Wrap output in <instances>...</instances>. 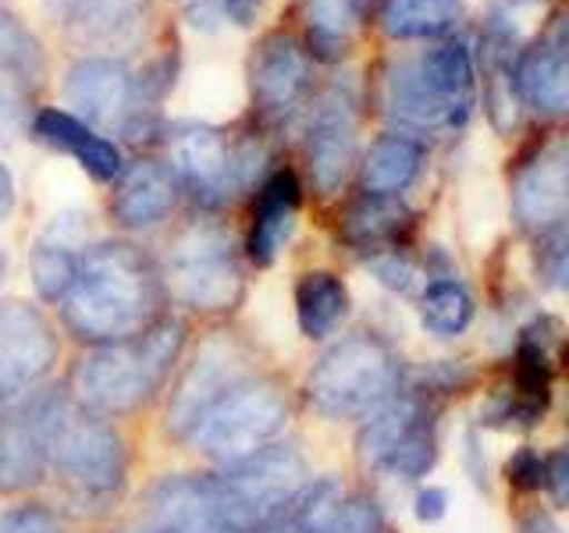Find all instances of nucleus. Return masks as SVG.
I'll return each mask as SVG.
<instances>
[{
    "mask_svg": "<svg viewBox=\"0 0 569 533\" xmlns=\"http://www.w3.org/2000/svg\"><path fill=\"white\" fill-rule=\"evenodd\" d=\"M218 4H224L228 11H239V8H246V4H253V0H218Z\"/></svg>",
    "mask_w": 569,
    "mask_h": 533,
    "instance_id": "obj_43",
    "label": "nucleus"
},
{
    "mask_svg": "<svg viewBox=\"0 0 569 533\" xmlns=\"http://www.w3.org/2000/svg\"><path fill=\"white\" fill-rule=\"evenodd\" d=\"M445 509H449V494H445L441 487H423L417 494V520L435 523L445 515Z\"/></svg>",
    "mask_w": 569,
    "mask_h": 533,
    "instance_id": "obj_38",
    "label": "nucleus"
},
{
    "mask_svg": "<svg viewBox=\"0 0 569 533\" xmlns=\"http://www.w3.org/2000/svg\"><path fill=\"white\" fill-rule=\"evenodd\" d=\"M356 452L370 470H385L402 480L423 476L438 459L431 405L420 395H396L378 413H370L356 438Z\"/></svg>",
    "mask_w": 569,
    "mask_h": 533,
    "instance_id": "obj_9",
    "label": "nucleus"
},
{
    "mask_svg": "<svg viewBox=\"0 0 569 533\" xmlns=\"http://www.w3.org/2000/svg\"><path fill=\"white\" fill-rule=\"evenodd\" d=\"M512 213L527 231L545 235L569 221V178L556 153H541L512 174Z\"/></svg>",
    "mask_w": 569,
    "mask_h": 533,
    "instance_id": "obj_22",
    "label": "nucleus"
},
{
    "mask_svg": "<svg viewBox=\"0 0 569 533\" xmlns=\"http://www.w3.org/2000/svg\"><path fill=\"white\" fill-rule=\"evenodd\" d=\"M221 480L263 530L281 520L284 509L296 502V494L310 484V473L307 459L289 444H263L260 452L224 466Z\"/></svg>",
    "mask_w": 569,
    "mask_h": 533,
    "instance_id": "obj_12",
    "label": "nucleus"
},
{
    "mask_svg": "<svg viewBox=\"0 0 569 533\" xmlns=\"http://www.w3.org/2000/svg\"><path fill=\"white\" fill-rule=\"evenodd\" d=\"M178 195H182V182H178L168 160H132L114 178L111 221L124 231H147L178 207Z\"/></svg>",
    "mask_w": 569,
    "mask_h": 533,
    "instance_id": "obj_19",
    "label": "nucleus"
},
{
    "mask_svg": "<svg viewBox=\"0 0 569 533\" xmlns=\"http://www.w3.org/2000/svg\"><path fill=\"white\" fill-rule=\"evenodd\" d=\"M61 405V391H36L0 416V494H22L43 484L50 466V423Z\"/></svg>",
    "mask_w": 569,
    "mask_h": 533,
    "instance_id": "obj_11",
    "label": "nucleus"
},
{
    "mask_svg": "<svg viewBox=\"0 0 569 533\" xmlns=\"http://www.w3.org/2000/svg\"><path fill=\"white\" fill-rule=\"evenodd\" d=\"M559 164H562V171H566V178H569V135H566L562 150H559Z\"/></svg>",
    "mask_w": 569,
    "mask_h": 533,
    "instance_id": "obj_42",
    "label": "nucleus"
},
{
    "mask_svg": "<svg viewBox=\"0 0 569 533\" xmlns=\"http://www.w3.org/2000/svg\"><path fill=\"white\" fill-rule=\"evenodd\" d=\"M0 533H64V523L50 505L26 502L0 512Z\"/></svg>",
    "mask_w": 569,
    "mask_h": 533,
    "instance_id": "obj_33",
    "label": "nucleus"
},
{
    "mask_svg": "<svg viewBox=\"0 0 569 533\" xmlns=\"http://www.w3.org/2000/svg\"><path fill=\"white\" fill-rule=\"evenodd\" d=\"M538 271H541L545 284L569 295V221L538 235Z\"/></svg>",
    "mask_w": 569,
    "mask_h": 533,
    "instance_id": "obj_32",
    "label": "nucleus"
},
{
    "mask_svg": "<svg viewBox=\"0 0 569 533\" xmlns=\"http://www.w3.org/2000/svg\"><path fill=\"white\" fill-rule=\"evenodd\" d=\"M58 363V334L32 302H0V405L29 395Z\"/></svg>",
    "mask_w": 569,
    "mask_h": 533,
    "instance_id": "obj_14",
    "label": "nucleus"
},
{
    "mask_svg": "<svg viewBox=\"0 0 569 533\" xmlns=\"http://www.w3.org/2000/svg\"><path fill=\"white\" fill-rule=\"evenodd\" d=\"M302 160L317 195H335L346 185L356 164V100L349 89H325L307 118L302 132Z\"/></svg>",
    "mask_w": 569,
    "mask_h": 533,
    "instance_id": "obj_13",
    "label": "nucleus"
},
{
    "mask_svg": "<svg viewBox=\"0 0 569 533\" xmlns=\"http://www.w3.org/2000/svg\"><path fill=\"white\" fill-rule=\"evenodd\" d=\"M26 93H29V86L22 79L4 76V71H0V142L11 139L14 129H18V121H22Z\"/></svg>",
    "mask_w": 569,
    "mask_h": 533,
    "instance_id": "obj_35",
    "label": "nucleus"
},
{
    "mask_svg": "<svg viewBox=\"0 0 569 533\" xmlns=\"http://www.w3.org/2000/svg\"><path fill=\"white\" fill-rule=\"evenodd\" d=\"M409 224H413V210H409L399 195L363 192L360 200H352L342 213V239L356 249L388 253V245H396L409 231Z\"/></svg>",
    "mask_w": 569,
    "mask_h": 533,
    "instance_id": "obj_27",
    "label": "nucleus"
},
{
    "mask_svg": "<svg viewBox=\"0 0 569 533\" xmlns=\"http://www.w3.org/2000/svg\"><path fill=\"white\" fill-rule=\"evenodd\" d=\"M246 378L242 349L231 342L228 334H207L200 349H196L192 363L186 366L182 381H178L171 405H168V431L174 438L189 441L196 426L213 409L224 391Z\"/></svg>",
    "mask_w": 569,
    "mask_h": 533,
    "instance_id": "obj_15",
    "label": "nucleus"
},
{
    "mask_svg": "<svg viewBox=\"0 0 569 533\" xmlns=\"http://www.w3.org/2000/svg\"><path fill=\"white\" fill-rule=\"evenodd\" d=\"M420 320L438 338H456L473 320V295L452 278H435L420 295Z\"/></svg>",
    "mask_w": 569,
    "mask_h": 533,
    "instance_id": "obj_30",
    "label": "nucleus"
},
{
    "mask_svg": "<svg viewBox=\"0 0 569 533\" xmlns=\"http://www.w3.org/2000/svg\"><path fill=\"white\" fill-rule=\"evenodd\" d=\"M142 533H260L221 473H178L150 487Z\"/></svg>",
    "mask_w": 569,
    "mask_h": 533,
    "instance_id": "obj_8",
    "label": "nucleus"
},
{
    "mask_svg": "<svg viewBox=\"0 0 569 533\" xmlns=\"http://www.w3.org/2000/svg\"><path fill=\"white\" fill-rule=\"evenodd\" d=\"M423 168V147L406 132H385L370 142L360 160V189L373 195H399L417 182Z\"/></svg>",
    "mask_w": 569,
    "mask_h": 533,
    "instance_id": "obj_25",
    "label": "nucleus"
},
{
    "mask_svg": "<svg viewBox=\"0 0 569 533\" xmlns=\"http://www.w3.org/2000/svg\"><path fill=\"white\" fill-rule=\"evenodd\" d=\"M520 533H566L556 520H551L548 512H527L523 520H520Z\"/></svg>",
    "mask_w": 569,
    "mask_h": 533,
    "instance_id": "obj_39",
    "label": "nucleus"
},
{
    "mask_svg": "<svg viewBox=\"0 0 569 533\" xmlns=\"http://www.w3.org/2000/svg\"><path fill=\"white\" fill-rule=\"evenodd\" d=\"M512 86L538 114L569 111V47L566 40H541L512 64Z\"/></svg>",
    "mask_w": 569,
    "mask_h": 533,
    "instance_id": "obj_23",
    "label": "nucleus"
},
{
    "mask_svg": "<svg viewBox=\"0 0 569 533\" xmlns=\"http://www.w3.org/2000/svg\"><path fill=\"white\" fill-rule=\"evenodd\" d=\"M82 257L86 253H76V249L36 235V242L29 249V274H32V284H36V292H40V299L61 302L79 278Z\"/></svg>",
    "mask_w": 569,
    "mask_h": 533,
    "instance_id": "obj_31",
    "label": "nucleus"
},
{
    "mask_svg": "<svg viewBox=\"0 0 569 533\" xmlns=\"http://www.w3.org/2000/svg\"><path fill=\"white\" fill-rule=\"evenodd\" d=\"M47 11L64 40L100 58H118L150 29L153 0H47Z\"/></svg>",
    "mask_w": 569,
    "mask_h": 533,
    "instance_id": "obj_16",
    "label": "nucleus"
},
{
    "mask_svg": "<svg viewBox=\"0 0 569 533\" xmlns=\"http://www.w3.org/2000/svg\"><path fill=\"white\" fill-rule=\"evenodd\" d=\"M299 207H302V185L296 171L281 168L263 178L253 195V213H249V231H246V257L253 260V266L274 263L281 245L292 235Z\"/></svg>",
    "mask_w": 569,
    "mask_h": 533,
    "instance_id": "obj_21",
    "label": "nucleus"
},
{
    "mask_svg": "<svg viewBox=\"0 0 569 533\" xmlns=\"http://www.w3.org/2000/svg\"><path fill=\"white\" fill-rule=\"evenodd\" d=\"M164 292L200 313H228L246 299V278L236 260L228 228L196 221L178 235L164 257Z\"/></svg>",
    "mask_w": 569,
    "mask_h": 533,
    "instance_id": "obj_5",
    "label": "nucleus"
},
{
    "mask_svg": "<svg viewBox=\"0 0 569 533\" xmlns=\"http://www.w3.org/2000/svg\"><path fill=\"white\" fill-rule=\"evenodd\" d=\"M64 103L86 124H114L124 129L132 118V68L121 58L89 53L64 68L61 79Z\"/></svg>",
    "mask_w": 569,
    "mask_h": 533,
    "instance_id": "obj_17",
    "label": "nucleus"
},
{
    "mask_svg": "<svg viewBox=\"0 0 569 533\" xmlns=\"http://www.w3.org/2000/svg\"><path fill=\"white\" fill-rule=\"evenodd\" d=\"M260 533H313V530L299 526V523H292V520H278V523H271V526H263Z\"/></svg>",
    "mask_w": 569,
    "mask_h": 533,
    "instance_id": "obj_41",
    "label": "nucleus"
},
{
    "mask_svg": "<svg viewBox=\"0 0 569 533\" xmlns=\"http://www.w3.org/2000/svg\"><path fill=\"white\" fill-rule=\"evenodd\" d=\"M467 14V0H381L378 26L388 40H441L459 29Z\"/></svg>",
    "mask_w": 569,
    "mask_h": 533,
    "instance_id": "obj_26",
    "label": "nucleus"
},
{
    "mask_svg": "<svg viewBox=\"0 0 569 533\" xmlns=\"http://www.w3.org/2000/svg\"><path fill=\"white\" fill-rule=\"evenodd\" d=\"M4 274H8V257H4V249H0V284H4Z\"/></svg>",
    "mask_w": 569,
    "mask_h": 533,
    "instance_id": "obj_44",
    "label": "nucleus"
},
{
    "mask_svg": "<svg viewBox=\"0 0 569 533\" xmlns=\"http://www.w3.org/2000/svg\"><path fill=\"white\" fill-rule=\"evenodd\" d=\"M29 132L36 142L71 157L89 178H97V182H114L124 168L114 142L103 132H97L93 124H86L82 118L64 111V107H40L29 121Z\"/></svg>",
    "mask_w": 569,
    "mask_h": 533,
    "instance_id": "obj_20",
    "label": "nucleus"
},
{
    "mask_svg": "<svg viewBox=\"0 0 569 533\" xmlns=\"http://www.w3.org/2000/svg\"><path fill=\"white\" fill-rule=\"evenodd\" d=\"M14 178H11V171L0 164V221H8L11 218V210H14Z\"/></svg>",
    "mask_w": 569,
    "mask_h": 533,
    "instance_id": "obj_40",
    "label": "nucleus"
},
{
    "mask_svg": "<svg viewBox=\"0 0 569 533\" xmlns=\"http://www.w3.org/2000/svg\"><path fill=\"white\" fill-rule=\"evenodd\" d=\"M182 345L186 324L164 316L132 338L93 345V352L82 355L79 366L71 370L76 402L100 416L132 413L142 402H150L153 391L164 384L174 360L182 355Z\"/></svg>",
    "mask_w": 569,
    "mask_h": 533,
    "instance_id": "obj_3",
    "label": "nucleus"
},
{
    "mask_svg": "<svg viewBox=\"0 0 569 533\" xmlns=\"http://www.w3.org/2000/svg\"><path fill=\"white\" fill-rule=\"evenodd\" d=\"M50 466L71 491L86 497H107L124 487L129 449H124L114 423L64 399L50 423Z\"/></svg>",
    "mask_w": 569,
    "mask_h": 533,
    "instance_id": "obj_6",
    "label": "nucleus"
},
{
    "mask_svg": "<svg viewBox=\"0 0 569 533\" xmlns=\"http://www.w3.org/2000/svg\"><path fill=\"white\" fill-rule=\"evenodd\" d=\"M477 71L470 50L445 40L413 58H396L381 71V107L406 135H445L470 121Z\"/></svg>",
    "mask_w": 569,
    "mask_h": 533,
    "instance_id": "obj_2",
    "label": "nucleus"
},
{
    "mask_svg": "<svg viewBox=\"0 0 569 533\" xmlns=\"http://www.w3.org/2000/svg\"><path fill=\"white\" fill-rule=\"evenodd\" d=\"M509 480H512L516 487H523V491L545 487V459L523 449L520 455L509 462Z\"/></svg>",
    "mask_w": 569,
    "mask_h": 533,
    "instance_id": "obj_36",
    "label": "nucleus"
},
{
    "mask_svg": "<svg viewBox=\"0 0 569 533\" xmlns=\"http://www.w3.org/2000/svg\"><path fill=\"white\" fill-rule=\"evenodd\" d=\"M562 40H566V47H569V18H566V32H562Z\"/></svg>",
    "mask_w": 569,
    "mask_h": 533,
    "instance_id": "obj_45",
    "label": "nucleus"
},
{
    "mask_svg": "<svg viewBox=\"0 0 569 533\" xmlns=\"http://www.w3.org/2000/svg\"><path fill=\"white\" fill-rule=\"evenodd\" d=\"M0 71L4 76L22 79L29 89L43 79L47 71V53L32 29L22 22V14H14L4 0H0Z\"/></svg>",
    "mask_w": 569,
    "mask_h": 533,
    "instance_id": "obj_29",
    "label": "nucleus"
},
{
    "mask_svg": "<svg viewBox=\"0 0 569 533\" xmlns=\"http://www.w3.org/2000/svg\"><path fill=\"white\" fill-rule=\"evenodd\" d=\"M164 295V278L147 249L121 239L93 242L61 299V320L86 345L121 342L157 324Z\"/></svg>",
    "mask_w": 569,
    "mask_h": 533,
    "instance_id": "obj_1",
    "label": "nucleus"
},
{
    "mask_svg": "<svg viewBox=\"0 0 569 533\" xmlns=\"http://www.w3.org/2000/svg\"><path fill=\"white\" fill-rule=\"evenodd\" d=\"M289 420V395L271 378H242L231 384L224 395L213 402V409L196 426L192 441L213 462H239L246 455L260 452L267 441Z\"/></svg>",
    "mask_w": 569,
    "mask_h": 533,
    "instance_id": "obj_7",
    "label": "nucleus"
},
{
    "mask_svg": "<svg viewBox=\"0 0 569 533\" xmlns=\"http://www.w3.org/2000/svg\"><path fill=\"white\" fill-rule=\"evenodd\" d=\"M331 533H385V520H381L378 502L367 494L342 497V505H338V512H335Z\"/></svg>",
    "mask_w": 569,
    "mask_h": 533,
    "instance_id": "obj_34",
    "label": "nucleus"
},
{
    "mask_svg": "<svg viewBox=\"0 0 569 533\" xmlns=\"http://www.w3.org/2000/svg\"><path fill=\"white\" fill-rule=\"evenodd\" d=\"M370 0H302V47L317 61H342L367 18Z\"/></svg>",
    "mask_w": 569,
    "mask_h": 533,
    "instance_id": "obj_24",
    "label": "nucleus"
},
{
    "mask_svg": "<svg viewBox=\"0 0 569 533\" xmlns=\"http://www.w3.org/2000/svg\"><path fill=\"white\" fill-rule=\"evenodd\" d=\"M399 384L402 366L385 338L356 331L317 360L307 378V399L320 416L356 420L388 405L399 395Z\"/></svg>",
    "mask_w": 569,
    "mask_h": 533,
    "instance_id": "obj_4",
    "label": "nucleus"
},
{
    "mask_svg": "<svg viewBox=\"0 0 569 533\" xmlns=\"http://www.w3.org/2000/svg\"><path fill=\"white\" fill-rule=\"evenodd\" d=\"M349 313V292L338 274L331 271H310L302 274L296 284V320L299 331L310 338V342H320L328 338Z\"/></svg>",
    "mask_w": 569,
    "mask_h": 533,
    "instance_id": "obj_28",
    "label": "nucleus"
},
{
    "mask_svg": "<svg viewBox=\"0 0 569 533\" xmlns=\"http://www.w3.org/2000/svg\"><path fill=\"white\" fill-rule=\"evenodd\" d=\"M545 487L562 505H569V444H562V449H556L545 459Z\"/></svg>",
    "mask_w": 569,
    "mask_h": 533,
    "instance_id": "obj_37",
    "label": "nucleus"
},
{
    "mask_svg": "<svg viewBox=\"0 0 569 533\" xmlns=\"http://www.w3.org/2000/svg\"><path fill=\"white\" fill-rule=\"evenodd\" d=\"M168 164L182 189L207 207L231 195V142L203 121H182L168 132Z\"/></svg>",
    "mask_w": 569,
    "mask_h": 533,
    "instance_id": "obj_18",
    "label": "nucleus"
},
{
    "mask_svg": "<svg viewBox=\"0 0 569 533\" xmlns=\"http://www.w3.org/2000/svg\"><path fill=\"white\" fill-rule=\"evenodd\" d=\"M313 79V58L302 47L296 32H267L263 40L249 50L246 61V86H249V107L260 124H281L289 121L302 100L310 93Z\"/></svg>",
    "mask_w": 569,
    "mask_h": 533,
    "instance_id": "obj_10",
    "label": "nucleus"
}]
</instances>
